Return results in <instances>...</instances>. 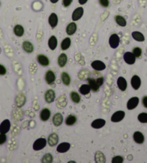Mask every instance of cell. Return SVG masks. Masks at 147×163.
I'll list each match as a JSON object with an SVG mask.
<instances>
[{
  "label": "cell",
  "mask_w": 147,
  "mask_h": 163,
  "mask_svg": "<svg viewBox=\"0 0 147 163\" xmlns=\"http://www.w3.org/2000/svg\"><path fill=\"white\" fill-rule=\"evenodd\" d=\"M46 144H47V141H46V139L44 137H41L35 141V142L33 143V148L34 150H35V151H39V150H41L44 148H45Z\"/></svg>",
  "instance_id": "6da1fadb"
},
{
  "label": "cell",
  "mask_w": 147,
  "mask_h": 163,
  "mask_svg": "<svg viewBox=\"0 0 147 163\" xmlns=\"http://www.w3.org/2000/svg\"><path fill=\"white\" fill-rule=\"evenodd\" d=\"M120 44V37L117 34L114 33L110 35V38H109V45L112 48L116 49L118 47Z\"/></svg>",
  "instance_id": "7a4b0ae2"
},
{
  "label": "cell",
  "mask_w": 147,
  "mask_h": 163,
  "mask_svg": "<svg viewBox=\"0 0 147 163\" xmlns=\"http://www.w3.org/2000/svg\"><path fill=\"white\" fill-rule=\"evenodd\" d=\"M125 112L123 111H118L115 112L111 116V121L112 122H119L124 119Z\"/></svg>",
  "instance_id": "3957f363"
},
{
  "label": "cell",
  "mask_w": 147,
  "mask_h": 163,
  "mask_svg": "<svg viewBox=\"0 0 147 163\" xmlns=\"http://www.w3.org/2000/svg\"><path fill=\"white\" fill-rule=\"evenodd\" d=\"M84 14V9L81 7H77L76 9H75L74 11L73 12L72 15H71V19L74 22L75 21H77L79 19H80L82 18V17L83 16Z\"/></svg>",
  "instance_id": "277c9868"
},
{
  "label": "cell",
  "mask_w": 147,
  "mask_h": 163,
  "mask_svg": "<svg viewBox=\"0 0 147 163\" xmlns=\"http://www.w3.org/2000/svg\"><path fill=\"white\" fill-rule=\"evenodd\" d=\"M136 58L133 54V53H130V52H126L123 55V60L128 65H133V64L135 63Z\"/></svg>",
  "instance_id": "5b68a950"
},
{
  "label": "cell",
  "mask_w": 147,
  "mask_h": 163,
  "mask_svg": "<svg viewBox=\"0 0 147 163\" xmlns=\"http://www.w3.org/2000/svg\"><path fill=\"white\" fill-rule=\"evenodd\" d=\"M91 66L94 70L98 71H103L106 68V65L101 60H94L92 63H91Z\"/></svg>",
  "instance_id": "8992f818"
},
{
  "label": "cell",
  "mask_w": 147,
  "mask_h": 163,
  "mask_svg": "<svg viewBox=\"0 0 147 163\" xmlns=\"http://www.w3.org/2000/svg\"><path fill=\"white\" fill-rule=\"evenodd\" d=\"M10 120L5 119L0 124V133L2 134H7L10 130Z\"/></svg>",
  "instance_id": "52a82bcc"
},
{
  "label": "cell",
  "mask_w": 147,
  "mask_h": 163,
  "mask_svg": "<svg viewBox=\"0 0 147 163\" xmlns=\"http://www.w3.org/2000/svg\"><path fill=\"white\" fill-rule=\"evenodd\" d=\"M56 98V95L54 91L52 89H48L45 93V100L48 103H51L54 101Z\"/></svg>",
  "instance_id": "ba28073f"
},
{
  "label": "cell",
  "mask_w": 147,
  "mask_h": 163,
  "mask_svg": "<svg viewBox=\"0 0 147 163\" xmlns=\"http://www.w3.org/2000/svg\"><path fill=\"white\" fill-rule=\"evenodd\" d=\"M130 84H131V86L134 90H138L141 85V80L140 77L136 76V75L133 76L131 80H130Z\"/></svg>",
  "instance_id": "9c48e42d"
},
{
  "label": "cell",
  "mask_w": 147,
  "mask_h": 163,
  "mask_svg": "<svg viewBox=\"0 0 147 163\" xmlns=\"http://www.w3.org/2000/svg\"><path fill=\"white\" fill-rule=\"evenodd\" d=\"M139 103V98L138 97H133L128 100V103H127V109L128 110H133L136 108Z\"/></svg>",
  "instance_id": "30bf717a"
},
{
  "label": "cell",
  "mask_w": 147,
  "mask_h": 163,
  "mask_svg": "<svg viewBox=\"0 0 147 163\" xmlns=\"http://www.w3.org/2000/svg\"><path fill=\"white\" fill-rule=\"evenodd\" d=\"M45 80H46V83H47L48 85H51V84L53 83L56 80V75L55 73H53V71H48L46 73V76H45Z\"/></svg>",
  "instance_id": "8fae6325"
},
{
  "label": "cell",
  "mask_w": 147,
  "mask_h": 163,
  "mask_svg": "<svg viewBox=\"0 0 147 163\" xmlns=\"http://www.w3.org/2000/svg\"><path fill=\"white\" fill-rule=\"evenodd\" d=\"M58 142V136L56 133H52L48 138V143L51 147H54Z\"/></svg>",
  "instance_id": "7c38bea8"
},
{
  "label": "cell",
  "mask_w": 147,
  "mask_h": 163,
  "mask_svg": "<svg viewBox=\"0 0 147 163\" xmlns=\"http://www.w3.org/2000/svg\"><path fill=\"white\" fill-rule=\"evenodd\" d=\"M117 85L118 89L121 91H125L126 90L127 86H128V83H127L126 80L123 77H119L117 80Z\"/></svg>",
  "instance_id": "4fadbf2b"
},
{
  "label": "cell",
  "mask_w": 147,
  "mask_h": 163,
  "mask_svg": "<svg viewBox=\"0 0 147 163\" xmlns=\"http://www.w3.org/2000/svg\"><path fill=\"white\" fill-rule=\"evenodd\" d=\"M58 22V16H57L56 14L55 13H51L49 17H48V23H49L50 26L52 28H54L57 26Z\"/></svg>",
  "instance_id": "5bb4252c"
},
{
  "label": "cell",
  "mask_w": 147,
  "mask_h": 163,
  "mask_svg": "<svg viewBox=\"0 0 147 163\" xmlns=\"http://www.w3.org/2000/svg\"><path fill=\"white\" fill-rule=\"evenodd\" d=\"M76 30H77V26L75 22H70L66 28V34L69 35H73L74 34L76 33Z\"/></svg>",
  "instance_id": "9a60e30c"
},
{
  "label": "cell",
  "mask_w": 147,
  "mask_h": 163,
  "mask_svg": "<svg viewBox=\"0 0 147 163\" xmlns=\"http://www.w3.org/2000/svg\"><path fill=\"white\" fill-rule=\"evenodd\" d=\"M70 147H71V145H70L69 143L63 142L58 145L56 150L59 153H65V152L69 151Z\"/></svg>",
  "instance_id": "2e32d148"
},
{
  "label": "cell",
  "mask_w": 147,
  "mask_h": 163,
  "mask_svg": "<svg viewBox=\"0 0 147 163\" xmlns=\"http://www.w3.org/2000/svg\"><path fill=\"white\" fill-rule=\"evenodd\" d=\"M37 60L39 64L42 66H48L50 64V60L47 56L44 55H38L37 56Z\"/></svg>",
  "instance_id": "e0dca14e"
},
{
  "label": "cell",
  "mask_w": 147,
  "mask_h": 163,
  "mask_svg": "<svg viewBox=\"0 0 147 163\" xmlns=\"http://www.w3.org/2000/svg\"><path fill=\"white\" fill-rule=\"evenodd\" d=\"M133 137H134V141L137 143V144H143L144 142V136H143V134L141 132H134Z\"/></svg>",
  "instance_id": "ac0fdd59"
},
{
  "label": "cell",
  "mask_w": 147,
  "mask_h": 163,
  "mask_svg": "<svg viewBox=\"0 0 147 163\" xmlns=\"http://www.w3.org/2000/svg\"><path fill=\"white\" fill-rule=\"evenodd\" d=\"M105 123H106V121L105 119H98L92 121L91 124V127L94 129H100L105 126Z\"/></svg>",
  "instance_id": "d6986e66"
},
{
  "label": "cell",
  "mask_w": 147,
  "mask_h": 163,
  "mask_svg": "<svg viewBox=\"0 0 147 163\" xmlns=\"http://www.w3.org/2000/svg\"><path fill=\"white\" fill-rule=\"evenodd\" d=\"M63 120L64 118L62 114L61 113H56L53 117V123L56 127H59L62 124Z\"/></svg>",
  "instance_id": "ffe728a7"
},
{
  "label": "cell",
  "mask_w": 147,
  "mask_h": 163,
  "mask_svg": "<svg viewBox=\"0 0 147 163\" xmlns=\"http://www.w3.org/2000/svg\"><path fill=\"white\" fill-rule=\"evenodd\" d=\"M51 111L47 108H45L41 111L40 114V118L43 121H46L51 117Z\"/></svg>",
  "instance_id": "44dd1931"
},
{
  "label": "cell",
  "mask_w": 147,
  "mask_h": 163,
  "mask_svg": "<svg viewBox=\"0 0 147 163\" xmlns=\"http://www.w3.org/2000/svg\"><path fill=\"white\" fill-rule=\"evenodd\" d=\"M88 85L90 87L91 90L94 91V92H98L100 89V86H98V83H97L96 79L93 78H88Z\"/></svg>",
  "instance_id": "7402d4cb"
},
{
  "label": "cell",
  "mask_w": 147,
  "mask_h": 163,
  "mask_svg": "<svg viewBox=\"0 0 147 163\" xmlns=\"http://www.w3.org/2000/svg\"><path fill=\"white\" fill-rule=\"evenodd\" d=\"M48 47H49V48L51 51H54L56 48H57V45H58V40H57V38L54 36V35H52V36L50 37V38L48 39Z\"/></svg>",
  "instance_id": "603a6c76"
},
{
  "label": "cell",
  "mask_w": 147,
  "mask_h": 163,
  "mask_svg": "<svg viewBox=\"0 0 147 163\" xmlns=\"http://www.w3.org/2000/svg\"><path fill=\"white\" fill-rule=\"evenodd\" d=\"M22 48L26 53H32L34 51V46L29 41H25L22 43Z\"/></svg>",
  "instance_id": "cb8c5ba5"
},
{
  "label": "cell",
  "mask_w": 147,
  "mask_h": 163,
  "mask_svg": "<svg viewBox=\"0 0 147 163\" xmlns=\"http://www.w3.org/2000/svg\"><path fill=\"white\" fill-rule=\"evenodd\" d=\"M67 104V98L65 95H63L61 96L60 97L58 98V102H57V106L58 107V109H64Z\"/></svg>",
  "instance_id": "d4e9b609"
},
{
  "label": "cell",
  "mask_w": 147,
  "mask_h": 163,
  "mask_svg": "<svg viewBox=\"0 0 147 163\" xmlns=\"http://www.w3.org/2000/svg\"><path fill=\"white\" fill-rule=\"evenodd\" d=\"M67 60H68L67 55H66L65 53H62V54L59 55L58 58V65L60 66L61 68L64 67V66L66 65V63H67Z\"/></svg>",
  "instance_id": "484cf974"
},
{
  "label": "cell",
  "mask_w": 147,
  "mask_h": 163,
  "mask_svg": "<svg viewBox=\"0 0 147 163\" xmlns=\"http://www.w3.org/2000/svg\"><path fill=\"white\" fill-rule=\"evenodd\" d=\"M13 31L15 35L17 37H22L25 33L24 28L22 25H17L14 27Z\"/></svg>",
  "instance_id": "4316f807"
},
{
  "label": "cell",
  "mask_w": 147,
  "mask_h": 163,
  "mask_svg": "<svg viewBox=\"0 0 147 163\" xmlns=\"http://www.w3.org/2000/svg\"><path fill=\"white\" fill-rule=\"evenodd\" d=\"M71 39L69 37H66L64 40H62V43H61V48H62V51H66L70 48L71 46Z\"/></svg>",
  "instance_id": "83f0119b"
},
{
  "label": "cell",
  "mask_w": 147,
  "mask_h": 163,
  "mask_svg": "<svg viewBox=\"0 0 147 163\" xmlns=\"http://www.w3.org/2000/svg\"><path fill=\"white\" fill-rule=\"evenodd\" d=\"M132 37L138 42H143L145 40L144 35L139 31H134L132 33Z\"/></svg>",
  "instance_id": "f1b7e54d"
},
{
  "label": "cell",
  "mask_w": 147,
  "mask_h": 163,
  "mask_svg": "<svg viewBox=\"0 0 147 163\" xmlns=\"http://www.w3.org/2000/svg\"><path fill=\"white\" fill-rule=\"evenodd\" d=\"M115 20H116V22L117 23L119 26L121 27H125L127 25V22L125 20V19L123 16L121 15H116L115 17Z\"/></svg>",
  "instance_id": "f546056e"
},
{
  "label": "cell",
  "mask_w": 147,
  "mask_h": 163,
  "mask_svg": "<svg viewBox=\"0 0 147 163\" xmlns=\"http://www.w3.org/2000/svg\"><path fill=\"white\" fill-rule=\"evenodd\" d=\"M62 80L63 83L65 86H69L71 83V78L70 76L66 72H63L62 73Z\"/></svg>",
  "instance_id": "4dcf8cb0"
},
{
  "label": "cell",
  "mask_w": 147,
  "mask_h": 163,
  "mask_svg": "<svg viewBox=\"0 0 147 163\" xmlns=\"http://www.w3.org/2000/svg\"><path fill=\"white\" fill-rule=\"evenodd\" d=\"M26 96H24L23 94H20L17 96V98H16V104H17V106L21 107L23 105L25 104V103H26Z\"/></svg>",
  "instance_id": "1f68e13d"
},
{
  "label": "cell",
  "mask_w": 147,
  "mask_h": 163,
  "mask_svg": "<svg viewBox=\"0 0 147 163\" xmlns=\"http://www.w3.org/2000/svg\"><path fill=\"white\" fill-rule=\"evenodd\" d=\"M90 87H89V85H87V84H82L80 88V92L82 95L89 94L90 93Z\"/></svg>",
  "instance_id": "d6a6232c"
},
{
  "label": "cell",
  "mask_w": 147,
  "mask_h": 163,
  "mask_svg": "<svg viewBox=\"0 0 147 163\" xmlns=\"http://www.w3.org/2000/svg\"><path fill=\"white\" fill-rule=\"evenodd\" d=\"M76 117L74 115H69L66 119V124L68 126H72L76 122Z\"/></svg>",
  "instance_id": "836d02e7"
},
{
  "label": "cell",
  "mask_w": 147,
  "mask_h": 163,
  "mask_svg": "<svg viewBox=\"0 0 147 163\" xmlns=\"http://www.w3.org/2000/svg\"><path fill=\"white\" fill-rule=\"evenodd\" d=\"M70 96H71V100L74 103H79L81 101V96H80V94L77 92H75V91H72V92L70 94Z\"/></svg>",
  "instance_id": "e575fe53"
},
{
  "label": "cell",
  "mask_w": 147,
  "mask_h": 163,
  "mask_svg": "<svg viewBox=\"0 0 147 163\" xmlns=\"http://www.w3.org/2000/svg\"><path fill=\"white\" fill-rule=\"evenodd\" d=\"M95 162H105V157L104 154L101 152H97L95 154Z\"/></svg>",
  "instance_id": "d590c367"
},
{
  "label": "cell",
  "mask_w": 147,
  "mask_h": 163,
  "mask_svg": "<svg viewBox=\"0 0 147 163\" xmlns=\"http://www.w3.org/2000/svg\"><path fill=\"white\" fill-rule=\"evenodd\" d=\"M41 162L44 163H50L53 162V156H52L50 153L46 154L44 157H43Z\"/></svg>",
  "instance_id": "8d00e7d4"
},
{
  "label": "cell",
  "mask_w": 147,
  "mask_h": 163,
  "mask_svg": "<svg viewBox=\"0 0 147 163\" xmlns=\"http://www.w3.org/2000/svg\"><path fill=\"white\" fill-rule=\"evenodd\" d=\"M138 120L141 123L146 124L147 123V113L146 112H142L141 114H139L138 116Z\"/></svg>",
  "instance_id": "74e56055"
},
{
  "label": "cell",
  "mask_w": 147,
  "mask_h": 163,
  "mask_svg": "<svg viewBox=\"0 0 147 163\" xmlns=\"http://www.w3.org/2000/svg\"><path fill=\"white\" fill-rule=\"evenodd\" d=\"M133 54L136 58H140L142 55V49L141 48L136 47L133 49Z\"/></svg>",
  "instance_id": "f35d334b"
},
{
  "label": "cell",
  "mask_w": 147,
  "mask_h": 163,
  "mask_svg": "<svg viewBox=\"0 0 147 163\" xmlns=\"http://www.w3.org/2000/svg\"><path fill=\"white\" fill-rule=\"evenodd\" d=\"M123 162V157L121 156H116L112 159V163H122Z\"/></svg>",
  "instance_id": "ab89813d"
},
{
  "label": "cell",
  "mask_w": 147,
  "mask_h": 163,
  "mask_svg": "<svg viewBox=\"0 0 147 163\" xmlns=\"http://www.w3.org/2000/svg\"><path fill=\"white\" fill-rule=\"evenodd\" d=\"M99 2L100 5L105 8L108 7L109 5H110V1L109 0H99Z\"/></svg>",
  "instance_id": "60d3db41"
},
{
  "label": "cell",
  "mask_w": 147,
  "mask_h": 163,
  "mask_svg": "<svg viewBox=\"0 0 147 163\" xmlns=\"http://www.w3.org/2000/svg\"><path fill=\"white\" fill-rule=\"evenodd\" d=\"M7 139H8V137H7L6 134L0 133V145L4 144L6 142Z\"/></svg>",
  "instance_id": "b9f144b4"
},
{
  "label": "cell",
  "mask_w": 147,
  "mask_h": 163,
  "mask_svg": "<svg viewBox=\"0 0 147 163\" xmlns=\"http://www.w3.org/2000/svg\"><path fill=\"white\" fill-rule=\"evenodd\" d=\"M7 73V69L4 65L0 64V76H4Z\"/></svg>",
  "instance_id": "7bdbcfd3"
},
{
  "label": "cell",
  "mask_w": 147,
  "mask_h": 163,
  "mask_svg": "<svg viewBox=\"0 0 147 163\" xmlns=\"http://www.w3.org/2000/svg\"><path fill=\"white\" fill-rule=\"evenodd\" d=\"M72 1L73 0H63V5L65 7H69L71 5Z\"/></svg>",
  "instance_id": "ee69618b"
},
{
  "label": "cell",
  "mask_w": 147,
  "mask_h": 163,
  "mask_svg": "<svg viewBox=\"0 0 147 163\" xmlns=\"http://www.w3.org/2000/svg\"><path fill=\"white\" fill-rule=\"evenodd\" d=\"M96 80H97V83H98V86L100 87L104 83V78L103 77H100V78H97Z\"/></svg>",
  "instance_id": "f6af8a7d"
},
{
  "label": "cell",
  "mask_w": 147,
  "mask_h": 163,
  "mask_svg": "<svg viewBox=\"0 0 147 163\" xmlns=\"http://www.w3.org/2000/svg\"><path fill=\"white\" fill-rule=\"evenodd\" d=\"M142 103H143V106H144L146 109H147V96H145L143 97Z\"/></svg>",
  "instance_id": "bcb514c9"
},
{
  "label": "cell",
  "mask_w": 147,
  "mask_h": 163,
  "mask_svg": "<svg viewBox=\"0 0 147 163\" xmlns=\"http://www.w3.org/2000/svg\"><path fill=\"white\" fill-rule=\"evenodd\" d=\"M87 1H88V0H78L79 3H80V4H82V5L85 4L87 2Z\"/></svg>",
  "instance_id": "7dc6e473"
},
{
  "label": "cell",
  "mask_w": 147,
  "mask_h": 163,
  "mask_svg": "<svg viewBox=\"0 0 147 163\" xmlns=\"http://www.w3.org/2000/svg\"><path fill=\"white\" fill-rule=\"evenodd\" d=\"M50 1H51V3H53V4H56V3L58 2V0H50Z\"/></svg>",
  "instance_id": "c3c4849f"
},
{
  "label": "cell",
  "mask_w": 147,
  "mask_h": 163,
  "mask_svg": "<svg viewBox=\"0 0 147 163\" xmlns=\"http://www.w3.org/2000/svg\"><path fill=\"white\" fill-rule=\"evenodd\" d=\"M0 6H1V1H0Z\"/></svg>",
  "instance_id": "681fc988"
}]
</instances>
